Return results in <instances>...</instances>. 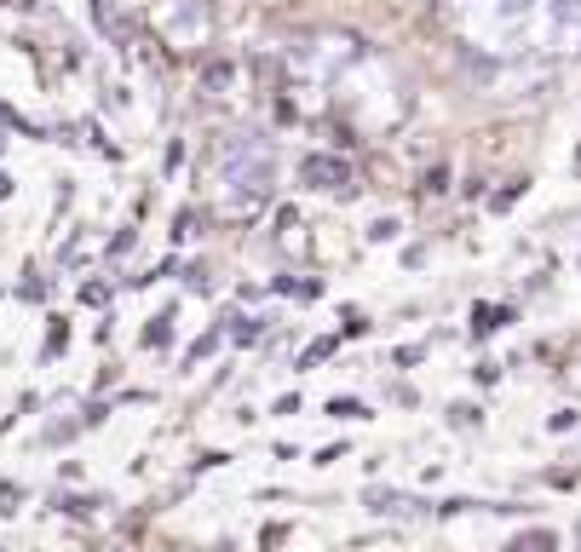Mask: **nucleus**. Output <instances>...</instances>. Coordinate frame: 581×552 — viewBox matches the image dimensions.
<instances>
[{"mask_svg":"<svg viewBox=\"0 0 581 552\" xmlns=\"http://www.w3.org/2000/svg\"><path fill=\"white\" fill-rule=\"evenodd\" d=\"M443 23L489 58H576L581 0H489V6H438Z\"/></svg>","mask_w":581,"mask_h":552,"instance_id":"1","label":"nucleus"},{"mask_svg":"<svg viewBox=\"0 0 581 552\" xmlns=\"http://www.w3.org/2000/svg\"><path fill=\"white\" fill-rule=\"evenodd\" d=\"M225 184L236 196V213H254L271 190V144H231L225 150Z\"/></svg>","mask_w":581,"mask_h":552,"instance_id":"2","label":"nucleus"},{"mask_svg":"<svg viewBox=\"0 0 581 552\" xmlns=\"http://www.w3.org/2000/svg\"><path fill=\"white\" fill-rule=\"evenodd\" d=\"M300 179L317 184V190H346L351 173H346V161H334V156H305L300 161Z\"/></svg>","mask_w":581,"mask_h":552,"instance_id":"3","label":"nucleus"},{"mask_svg":"<svg viewBox=\"0 0 581 552\" xmlns=\"http://www.w3.org/2000/svg\"><path fill=\"white\" fill-rule=\"evenodd\" d=\"M512 552H553V535L535 529V535H524V541H512Z\"/></svg>","mask_w":581,"mask_h":552,"instance_id":"4","label":"nucleus"},{"mask_svg":"<svg viewBox=\"0 0 581 552\" xmlns=\"http://www.w3.org/2000/svg\"><path fill=\"white\" fill-rule=\"evenodd\" d=\"M472 328H478V334H489V328H501V311H472Z\"/></svg>","mask_w":581,"mask_h":552,"instance_id":"5","label":"nucleus"},{"mask_svg":"<svg viewBox=\"0 0 581 552\" xmlns=\"http://www.w3.org/2000/svg\"><path fill=\"white\" fill-rule=\"evenodd\" d=\"M167 334H173V328H167V317L150 322V328H144V345H167Z\"/></svg>","mask_w":581,"mask_h":552,"instance_id":"6","label":"nucleus"},{"mask_svg":"<svg viewBox=\"0 0 581 552\" xmlns=\"http://www.w3.org/2000/svg\"><path fill=\"white\" fill-rule=\"evenodd\" d=\"M328 414H346V420H357V414H363V403H351V397H334V403H328Z\"/></svg>","mask_w":581,"mask_h":552,"instance_id":"7","label":"nucleus"}]
</instances>
